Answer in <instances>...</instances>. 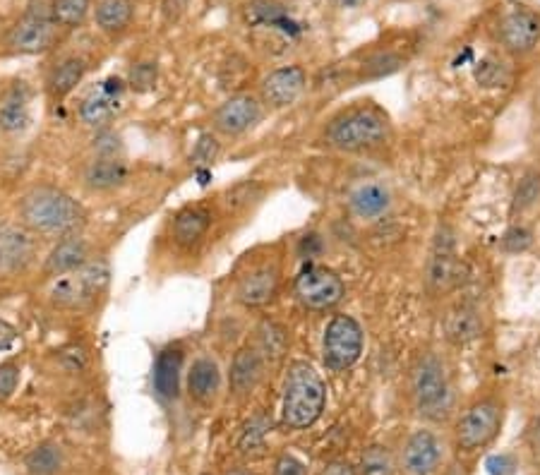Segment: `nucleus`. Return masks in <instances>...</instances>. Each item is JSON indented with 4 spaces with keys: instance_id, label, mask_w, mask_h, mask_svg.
Instances as JSON below:
<instances>
[{
    "instance_id": "9d476101",
    "label": "nucleus",
    "mask_w": 540,
    "mask_h": 475,
    "mask_svg": "<svg viewBox=\"0 0 540 475\" xmlns=\"http://www.w3.org/2000/svg\"><path fill=\"white\" fill-rule=\"evenodd\" d=\"M262 116L264 106L260 96L248 92L233 94L212 111V130L228 140H238V137L248 135L252 128H257Z\"/></svg>"
},
{
    "instance_id": "c756f323",
    "label": "nucleus",
    "mask_w": 540,
    "mask_h": 475,
    "mask_svg": "<svg viewBox=\"0 0 540 475\" xmlns=\"http://www.w3.org/2000/svg\"><path fill=\"white\" fill-rule=\"evenodd\" d=\"M24 466L32 475H56L58 468L63 466V449L56 442L39 444L27 454Z\"/></svg>"
},
{
    "instance_id": "e433bc0d",
    "label": "nucleus",
    "mask_w": 540,
    "mask_h": 475,
    "mask_svg": "<svg viewBox=\"0 0 540 475\" xmlns=\"http://www.w3.org/2000/svg\"><path fill=\"white\" fill-rule=\"evenodd\" d=\"M22 380V365L17 360H5L0 363V404L10 401L15 396Z\"/></svg>"
},
{
    "instance_id": "f257e3e1",
    "label": "nucleus",
    "mask_w": 540,
    "mask_h": 475,
    "mask_svg": "<svg viewBox=\"0 0 540 475\" xmlns=\"http://www.w3.org/2000/svg\"><path fill=\"white\" fill-rule=\"evenodd\" d=\"M17 219L34 236L63 238L82 231L87 224V209L56 185H34L17 202Z\"/></svg>"
},
{
    "instance_id": "20e7f679",
    "label": "nucleus",
    "mask_w": 540,
    "mask_h": 475,
    "mask_svg": "<svg viewBox=\"0 0 540 475\" xmlns=\"http://www.w3.org/2000/svg\"><path fill=\"white\" fill-rule=\"evenodd\" d=\"M411 396L418 416L444 423L454 411V384L437 353H420L411 368Z\"/></svg>"
},
{
    "instance_id": "f704fd0d",
    "label": "nucleus",
    "mask_w": 540,
    "mask_h": 475,
    "mask_svg": "<svg viewBox=\"0 0 540 475\" xmlns=\"http://www.w3.org/2000/svg\"><path fill=\"white\" fill-rule=\"evenodd\" d=\"M360 475H394L392 454L382 444H372L360 459Z\"/></svg>"
},
{
    "instance_id": "a878e982",
    "label": "nucleus",
    "mask_w": 540,
    "mask_h": 475,
    "mask_svg": "<svg viewBox=\"0 0 540 475\" xmlns=\"http://www.w3.org/2000/svg\"><path fill=\"white\" fill-rule=\"evenodd\" d=\"M389 204H392V195H389V190L380 183L360 185V188L351 195V200H348L351 214L363 221L380 219V216L389 209Z\"/></svg>"
},
{
    "instance_id": "412c9836",
    "label": "nucleus",
    "mask_w": 540,
    "mask_h": 475,
    "mask_svg": "<svg viewBox=\"0 0 540 475\" xmlns=\"http://www.w3.org/2000/svg\"><path fill=\"white\" fill-rule=\"evenodd\" d=\"M214 214L212 209L204 207V204H188L180 212L173 216V226H171V238L173 245L178 250H192L202 243L204 236L212 228Z\"/></svg>"
},
{
    "instance_id": "4c0bfd02",
    "label": "nucleus",
    "mask_w": 540,
    "mask_h": 475,
    "mask_svg": "<svg viewBox=\"0 0 540 475\" xmlns=\"http://www.w3.org/2000/svg\"><path fill=\"white\" fill-rule=\"evenodd\" d=\"M92 147L96 156H123V142L111 128L96 130Z\"/></svg>"
},
{
    "instance_id": "5701e85b",
    "label": "nucleus",
    "mask_w": 540,
    "mask_h": 475,
    "mask_svg": "<svg viewBox=\"0 0 540 475\" xmlns=\"http://www.w3.org/2000/svg\"><path fill=\"white\" fill-rule=\"evenodd\" d=\"M130 178L125 156H94L84 168V188L89 192H113Z\"/></svg>"
},
{
    "instance_id": "a18cd8bd",
    "label": "nucleus",
    "mask_w": 540,
    "mask_h": 475,
    "mask_svg": "<svg viewBox=\"0 0 540 475\" xmlns=\"http://www.w3.org/2000/svg\"><path fill=\"white\" fill-rule=\"evenodd\" d=\"M320 475H358V471L348 464V461L336 459V461H329V464L320 471Z\"/></svg>"
},
{
    "instance_id": "cd10ccee",
    "label": "nucleus",
    "mask_w": 540,
    "mask_h": 475,
    "mask_svg": "<svg viewBox=\"0 0 540 475\" xmlns=\"http://www.w3.org/2000/svg\"><path fill=\"white\" fill-rule=\"evenodd\" d=\"M250 344L262 353L269 365H272L284 360V356L288 353V334L281 324H276L272 320H262L255 329V341H250Z\"/></svg>"
},
{
    "instance_id": "393cba45",
    "label": "nucleus",
    "mask_w": 540,
    "mask_h": 475,
    "mask_svg": "<svg viewBox=\"0 0 540 475\" xmlns=\"http://www.w3.org/2000/svg\"><path fill=\"white\" fill-rule=\"evenodd\" d=\"M87 75V60L80 56H68L53 65V70L46 77V94L51 104H60L80 87V82Z\"/></svg>"
},
{
    "instance_id": "dca6fc26",
    "label": "nucleus",
    "mask_w": 540,
    "mask_h": 475,
    "mask_svg": "<svg viewBox=\"0 0 540 475\" xmlns=\"http://www.w3.org/2000/svg\"><path fill=\"white\" fill-rule=\"evenodd\" d=\"M444 461V442L437 432L428 428L413 430L406 437L404 452H401V466L406 475H435Z\"/></svg>"
},
{
    "instance_id": "aec40b11",
    "label": "nucleus",
    "mask_w": 540,
    "mask_h": 475,
    "mask_svg": "<svg viewBox=\"0 0 540 475\" xmlns=\"http://www.w3.org/2000/svg\"><path fill=\"white\" fill-rule=\"evenodd\" d=\"M185 370V346L176 341L168 344L156 353L154 360V394L161 401H176L180 396V382H183Z\"/></svg>"
},
{
    "instance_id": "ddd939ff",
    "label": "nucleus",
    "mask_w": 540,
    "mask_h": 475,
    "mask_svg": "<svg viewBox=\"0 0 540 475\" xmlns=\"http://www.w3.org/2000/svg\"><path fill=\"white\" fill-rule=\"evenodd\" d=\"M123 94L125 84L118 77H108V80L99 82L96 87L82 99L77 116L87 128L106 130L108 125L116 120V116L123 108Z\"/></svg>"
},
{
    "instance_id": "9b49d317",
    "label": "nucleus",
    "mask_w": 540,
    "mask_h": 475,
    "mask_svg": "<svg viewBox=\"0 0 540 475\" xmlns=\"http://www.w3.org/2000/svg\"><path fill=\"white\" fill-rule=\"evenodd\" d=\"M497 41L502 51L514 58L533 53L540 44V15L531 8L509 10L497 24Z\"/></svg>"
},
{
    "instance_id": "37998d69",
    "label": "nucleus",
    "mask_w": 540,
    "mask_h": 475,
    "mask_svg": "<svg viewBox=\"0 0 540 475\" xmlns=\"http://www.w3.org/2000/svg\"><path fill=\"white\" fill-rule=\"evenodd\" d=\"M272 475H305V464L293 454H281L279 459L274 461Z\"/></svg>"
},
{
    "instance_id": "7ed1b4c3",
    "label": "nucleus",
    "mask_w": 540,
    "mask_h": 475,
    "mask_svg": "<svg viewBox=\"0 0 540 475\" xmlns=\"http://www.w3.org/2000/svg\"><path fill=\"white\" fill-rule=\"evenodd\" d=\"M327 408V384L308 360H293L286 370L281 425L288 430H308Z\"/></svg>"
},
{
    "instance_id": "4be33fe9",
    "label": "nucleus",
    "mask_w": 540,
    "mask_h": 475,
    "mask_svg": "<svg viewBox=\"0 0 540 475\" xmlns=\"http://www.w3.org/2000/svg\"><path fill=\"white\" fill-rule=\"evenodd\" d=\"M461 281V262L456 257L454 240L449 236L437 238L428 264V284L435 293H447Z\"/></svg>"
},
{
    "instance_id": "79ce46f5",
    "label": "nucleus",
    "mask_w": 540,
    "mask_h": 475,
    "mask_svg": "<svg viewBox=\"0 0 540 475\" xmlns=\"http://www.w3.org/2000/svg\"><path fill=\"white\" fill-rule=\"evenodd\" d=\"M156 80V68L154 63H140L135 65L130 72V84L132 89H137V92H144V89H149Z\"/></svg>"
},
{
    "instance_id": "f8f14e48",
    "label": "nucleus",
    "mask_w": 540,
    "mask_h": 475,
    "mask_svg": "<svg viewBox=\"0 0 540 475\" xmlns=\"http://www.w3.org/2000/svg\"><path fill=\"white\" fill-rule=\"evenodd\" d=\"M60 39V27L53 24L48 17L27 12L20 22L12 24L5 34V48L10 53H20V56H36V53H46Z\"/></svg>"
},
{
    "instance_id": "a211bd4d",
    "label": "nucleus",
    "mask_w": 540,
    "mask_h": 475,
    "mask_svg": "<svg viewBox=\"0 0 540 475\" xmlns=\"http://www.w3.org/2000/svg\"><path fill=\"white\" fill-rule=\"evenodd\" d=\"M267 365L269 363L255 346H240L238 351L233 353L231 370H228V389H231V394L236 396V399H248L264 380Z\"/></svg>"
},
{
    "instance_id": "423d86ee",
    "label": "nucleus",
    "mask_w": 540,
    "mask_h": 475,
    "mask_svg": "<svg viewBox=\"0 0 540 475\" xmlns=\"http://www.w3.org/2000/svg\"><path fill=\"white\" fill-rule=\"evenodd\" d=\"M108 276H111L108 262L94 260L92 257V260L84 264L82 269H77V272L53 279L48 298H51L53 308L80 310L84 305L94 303L96 296H101V293L106 291Z\"/></svg>"
},
{
    "instance_id": "c9c22d12",
    "label": "nucleus",
    "mask_w": 540,
    "mask_h": 475,
    "mask_svg": "<svg viewBox=\"0 0 540 475\" xmlns=\"http://www.w3.org/2000/svg\"><path fill=\"white\" fill-rule=\"evenodd\" d=\"M533 231L524 224L509 226L500 238V250L504 255H521V252L533 248Z\"/></svg>"
},
{
    "instance_id": "c03bdc74",
    "label": "nucleus",
    "mask_w": 540,
    "mask_h": 475,
    "mask_svg": "<svg viewBox=\"0 0 540 475\" xmlns=\"http://www.w3.org/2000/svg\"><path fill=\"white\" fill-rule=\"evenodd\" d=\"M17 341V329L15 324H10L8 320L0 317V351H10Z\"/></svg>"
},
{
    "instance_id": "bb28decb",
    "label": "nucleus",
    "mask_w": 540,
    "mask_h": 475,
    "mask_svg": "<svg viewBox=\"0 0 540 475\" xmlns=\"http://www.w3.org/2000/svg\"><path fill=\"white\" fill-rule=\"evenodd\" d=\"M135 20L132 0H99L94 8V22L104 34H123Z\"/></svg>"
},
{
    "instance_id": "f03ea898",
    "label": "nucleus",
    "mask_w": 540,
    "mask_h": 475,
    "mask_svg": "<svg viewBox=\"0 0 540 475\" xmlns=\"http://www.w3.org/2000/svg\"><path fill=\"white\" fill-rule=\"evenodd\" d=\"M392 137V123L387 113L375 104L344 108L322 130V142L336 152L360 154L380 149Z\"/></svg>"
},
{
    "instance_id": "58836bf2",
    "label": "nucleus",
    "mask_w": 540,
    "mask_h": 475,
    "mask_svg": "<svg viewBox=\"0 0 540 475\" xmlns=\"http://www.w3.org/2000/svg\"><path fill=\"white\" fill-rule=\"evenodd\" d=\"M476 80L483 84V87H500L507 80V70H504L502 63L497 60H483L480 68L476 70Z\"/></svg>"
},
{
    "instance_id": "6e6552de",
    "label": "nucleus",
    "mask_w": 540,
    "mask_h": 475,
    "mask_svg": "<svg viewBox=\"0 0 540 475\" xmlns=\"http://www.w3.org/2000/svg\"><path fill=\"white\" fill-rule=\"evenodd\" d=\"M365 334L356 317L334 315L322 336V358L332 372H346L363 356Z\"/></svg>"
},
{
    "instance_id": "4468645a",
    "label": "nucleus",
    "mask_w": 540,
    "mask_h": 475,
    "mask_svg": "<svg viewBox=\"0 0 540 475\" xmlns=\"http://www.w3.org/2000/svg\"><path fill=\"white\" fill-rule=\"evenodd\" d=\"M308 89V72L303 65H284L264 77L260 84V101L269 111L293 106Z\"/></svg>"
},
{
    "instance_id": "b1692460",
    "label": "nucleus",
    "mask_w": 540,
    "mask_h": 475,
    "mask_svg": "<svg viewBox=\"0 0 540 475\" xmlns=\"http://www.w3.org/2000/svg\"><path fill=\"white\" fill-rule=\"evenodd\" d=\"M29 101H32V89L27 82H15L0 99V132L5 135H20L29 128L32 116H29Z\"/></svg>"
},
{
    "instance_id": "ea45409f",
    "label": "nucleus",
    "mask_w": 540,
    "mask_h": 475,
    "mask_svg": "<svg viewBox=\"0 0 540 475\" xmlns=\"http://www.w3.org/2000/svg\"><path fill=\"white\" fill-rule=\"evenodd\" d=\"M401 65H404V60L396 56V53H382V56H375L365 65V72H368V77H382L392 75Z\"/></svg>"
},
{
    "instance_id": "8fccbe9b",
    "label": "nucleus",
    "mask_w": 540,
    "mask_h": 475,
    "mask_svg": "<svg viewBox=\"0 0 540 475\" xmlns=\"http://www.w3.org/2000/svg\"><path fill=\"white\" fill-rule=\"evenodd\" d=\"M202 475H212V473H202Z\"/></svg>"
},
{
    "instance_id": "c85d7f7f",
    "label": "nucleus",
    "mask_w": 540,
    "mask_h": 475,
    "mask_svg": "<svg viewBox=\"0 0 540 475\" xmlns=\"http://www.w3.org/2000/svg\"><path fill=\"white\" fill-rule=\"evenodd\" d=\"M92 0H53L51 3V20L60 29H77L87 22Z\"/></svg>"
},
{
    "instance_id": "0eeeda50",
    "label": "nucleus",
    "mask_w": 540,
    "mask_h": 475,
    "mask_svg": "<svg viewBox=\"0 0 540 475\" xmlns=\"http://www.w3.org/2000/svg\"><path fill=\"white\" fill-rule=\"evenodd\" d=\"M281 288V257L260 255L250 257L236 279V300L243 308L257 310L274 303Z\"/></svg>"
},
{
    "instance_id": "09e8293b",
    "label": "nucleus",
    "mask_w": 540,
    "mask_h": 475,
    "mask_svg": "<svg viewBox=\"0 0 540 475\" xmlns=\"http://www.w3.org/2000/svg\"><path fill=\"white\" fill-rule=\"evenodd\" d=\"M228 475H257V473H252V471H233V473H228Z\"/></svg>"
},
{
    "instance_id": "72a5a7b5",
    "label": "nucleus",
    "mask_w": 540,
    "mask_h": 475,
    "mask_svg": "<svg viewBox=\"0 0 540 475\" xmlns=\"http://www.w3.org/2000/svg\"><path fill=\"white\" fill-rule=\"evenodd\" d=\"M267 432H269L267 418L264 416L252 418L250 423L243 428V432H240V440H238L240 454H245V456L260 454V449H264V437H267Z\"/></svg>"
},
{
    "instance_id": "473e14b6",
    "label": "nucleus",
    "mask_w": 540,
    "mask_h": 475,
    "mask_svg": "<svg viewBox=\"0 0 540 475\" xmlns=\"http://www.w3.org/2000/svg\"><path fill=\"white\" fill-rule=\"evenodd\" d=\"M540 200V173L531 171L519 180L512 200V216L526 214L528 209H533Z\"/></svg>"
},
{
    "instance_id": "a19ab883",
    "label": "nucleus",
    "mask_w": 540,
    "mask_h": 475,
    "mask_svg": "<svg viewBox=\"0 0 540 475\" xmlns=\"http://www.w3.org/2000/svg\"><path fill=\"white\" fill-rule=\"evenodd\" d=\"M216 156H219V142H216V137L214 135H202L195 144L192 159H195L197 164L207 166V164H214Z\"/></svg>"
},
{
    "instance_id": "f3484780",
    "label": "nucleus",
    "mask_w": 540,
    "mask_h": 475,
    "mask_svg": "<svg viewBox=\"0 0 540 475\" xmlns=\"http://www.w3.org/2000/svg\"><path fill=\"white\" fill-rule=\"evenodd\" d=\"M89 260H92V243L82 233H70V236L60 238L48 252L44 267H41V276L46 281H53L58 276L77 272Z\"/></svg>"
},
{
    "instance_id": "1a4fd4ad",
    "label": "nucleus",
    "mask_w": 540,
    "mask_h": 475,
    "mask_svg": "<svg viewBox=\"0 0 540 475\" xmlns=\"http://www.w3.org/2000/svg\"><path fill=\"white\" fill-rule=\"evenodd\" d=\"M293 293L305 310L327 312L339 308L346 296V284L334 269L322 264H308L303 267L293 281Z\"/></svg>"
},
{
    "instance_id": "2eb2a0df",
    "label": "nucleus",
    "mask_w": 540,
    "mask_h": 475,
    "mask_svg": "<svg viewBox=\"0 0 540 475\" xmlns=\"http://www.w3.org/2000/svg\"><path fill=\"white\" fill-rule=\"evenodd\" d=\"M39 252L34 233L24 226H0V279L20 276L32 267Z\"/></svg>"
},
{
    "instance_id": "6ab92c4d",
    "label": "nucleus",
    "mask_w": 540,
    "mask_h": 475,
    "mask_svg": "<svg viewBox=\"0 0 540 475\" xmlns=\"http://www.w3.org/2000/svg\"><path fill=\"white\" fill-rule=\"evenodd\" d=\"M221 384H224V375L212 356H197L192 360L188 375H185V392L192 404L202 408L214 406L221 394Z\"/></svg>"
},
{
    "instance_id": "de8ad7c7",
    "label": "nucleus",
    "mask_w": 540,
    "mask_h": 475,
    "mask_svg": "<svg viewBox=\"0 0 540 475\" xmlns=\"http://www.w3.org/2000/svg\"><path fill=\"white\" fill-rule=\"evenodd\" d=\"M533 444H536V449L540 452V418L536 420V425H533Z\"/></svg>"
},
{
    "instance_id": "2f4dec72",
    "label": "nucleus",
    "mask_w": 540,
    "mask_h": 475,
    "mask_svg": "<svg viewBox=\"0 0 540 475\" xmlns=\"http://www.w3.org/2000/svg\"><path fill=\"white\" fill-rule=\"evenodd\" d=\"M447 334H449V339L456 341V344H464V341L476 339V336L480 334L478 312L471 308L454 310L447 320Z\"/></svg>"
},
{
    "instance_id": "7c9ffc66",
    "label": "nucleus",
    "mask_w": 540,
    "mask_h": 475,
    "mask_svg": "<svg viewBox=\"0 0 540 475\" xmlns=\"http://www.w3.org/2000/svg\"><path fill=\"white\" fill-rule=\"evenodd\" d=\"M264 197V188L257 180H243V183L233 185V188L226 190L224 204L228 212L233 214H243L248 212L252 204H257Z\"/></svg>"
},
{
    "instance_id": "39448f33",
    "label": "nucleus",
    "mask_w": 540,
    "mask_h": 475,
    "mask_svg": "<svg viewBox=\"0 0 540 475\" xmlns=\"http://www.w3.org/2000/svg\"><path fill=\"white\" fill-rule=\"evenodd\" d=\"M507 404L497 392L483 394L464 408L454 423V444L461 454H476L500 437Z\"/></svg>"
},
{
    "instance_id": "49530a36",
    "label": "nucleus",
    "mask_w": 540,
    "mask_h": 475,
    "mask_svg": "<svg viewBox=\"0 0 540 475\" xmlns=\"http://www.w3.org/2000/svg\"><path fill=\"white\" fill-rule=\"evenodd\" d=\"M365 3H368V0H339V5L344 10H358V8H363Z\"/></svg>"
}]
</instances>
